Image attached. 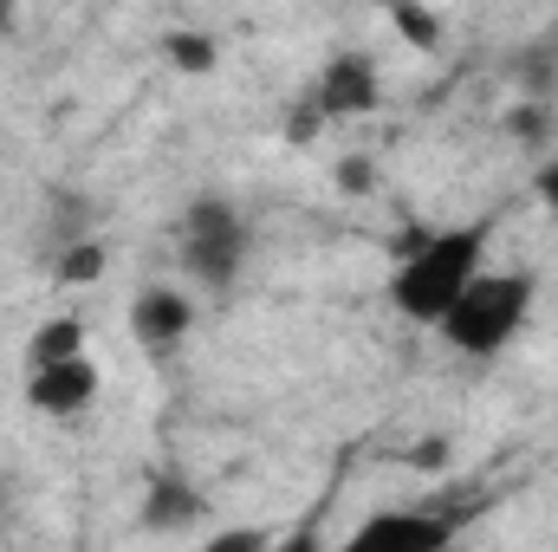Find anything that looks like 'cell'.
I'll use <instances>...</instances> for the list:
<instances>
[{
	"mask_svg": "<svg viewBox=\"0 0 558 552\" xmlns=\"http://www.w3.org/2000/svg\"><path fill=\"white\" fill-rule=\"evenodd\" d=\"M487 248H494V215L416 235V241L397 254V267H390V305H397L410 325H428V332H435V325L454 312V299L487 274Z\"/></svg>",
	"mask_w": 558,
	"mask_h": 552,
	"instance_id": "6da1fadb",
	"label": "cell"
},
{
	"mask_svg": "<svg viewBox=\"0 0 558 552\" xmlns=\"http://www.w3.org/2000/svg\"><path fill=\"white\" fill-rule=\"evenodd\" d=\"M533 299H539V274H526V267H487V274L454 299V312H448L435 332H441L448 351L487 364V358H500V351L526 332Z\"/></svg>",
	"mask_w": 558,
	"mask_h": 552,
	"instance_id": "7a4b0ae2",
	"label": "cell"
},
{
	"mask_svg": "<svg viewBox=\"0 0 558 552\" xmlns=\"http://www.w3.org/2000/svg\"><path fill=\"white\" fill-rule=\"evenodd\" d=\"M247 254H254V228H247V215L228 195H195L175 215V261H182V274L195 286L228 292L241 279V267H247Z\"/></svg>",
	"mask_w": 558,
	"mask_h": 552,
	"instance_id": "3957f363",
	"label": "cell"
},
{
	"mask_svg": "<svg viewBox=\"0 0 558 552\" xmlns=\"http://www.w3.org/2000/svg\"><path fill=\"white\" fill-rule=\"evenodd\" d=\"M474 514H481V494H435L416 507H377L344 533L338 552H448Z\"/></svg>",
	"mask_w": 558,
	"mask_h": 552,
	"instance_id": "277c9868",
	"label": "cell"
},
{
	"mask_svg": "<svg viewBox=\"0 0 558 552\" xmlns=\"http://www.w3.org/2000/svg\"><path fill=\"white\" fill-rule=\"evenodd\" d=\"M305 111L292 118V137H312L318 124H344V118H371L384 105V72L371 52H331L325 72L312 79V92L299 98Z\"/></svg>",
	"mask_w": 558,
	"mask_h": 552,
	"instance_id": "5b68a950",
	"label": "cell"
},
{
	"mask_svg": "<svg viewBox=\"0 0 558 552\" xmlns=\"http://www.w3.org/2000/svg\"><path fill=\"white\" fill-rule=\"evenodd\" d=\"M26 404L39 416H52V422H72V416H85L98 404V391H105V377H98V364H92V351L85 358H65V364H39V371H26Z\"/></svg>",
	"mask_w": 558,
	"mask_h": 552,
	"instance_id": "8992f818",
	"label": "cell"
},
{
	"mask_svg": "<svg viewBox=\"0 0 558 552\" xmlns=\"http://www.w3.org/2000/svg\"><path fill=\"white\" fill-rule=\"evenodd\" d=\"M131 332H137V345L149 358H175L195 332V299L175 292V286H143L131 299Z\"/></svg>",
	"mask_w": 558,
	"mask_h": 552,
	"instance_id": "52a82bcc",
	"label": "cell"
},
{
	"mask_svg": "<svg viewBox=\"0 0 558 552\" xmlns=\"http://www.w3.org/2000/svg\"><path fill=\"white\" fill-rule=\"evenodd\" d=\"M65 358H85V319H78V312H52V319L33 325V338H26V371L65 364Z\"/></svg>",
	"mask_w": 558,
	"mask_h": 552,
	"instance_id": "ba28073f",
	"label": "cell"
},
{
	"mask_svg": "<svg viewBox=\"0 0 558 552\" xmlns=\"http://www.w3.org/2000/svg\"><path fill=\"white\" fill-rule=\"evenodd\" d=\"M189 520H202V494L182 475H156V488L143 501V527L149 533H169V527H189Z\"/></svg>",
	"mask_w": 558,
	"mask_h": 552,
	"instance_id": "9c48e42d",
	"label": "cell"
},
{
	"mask_svg": "<svg viewBox=\"0 0 558 552\" xmlns=\"http://www.w3.org/2000/svg\"><path fill=\"white\" fill-rule=\"evenodd\" d=\"M169 59H175L182 72H208V65H215V46H208L202 33H169Z\"/></svg>",
	"mask_w": 558,
	"mask_h": 552,
	"instance_id": "30bf717a",
	"label": "cell"
},
{
	"mask_svg": "<svg viewBox=\"0 0 558 552\" xmlns=\"http://www.w3.org/2000/svg\"><path fill=\"white\" fill-rule=\"evenodd\" d=\"M267 552H325V527H318V514H305L292 533H274V547Z\"/></svg>",
	"mask_w": 558,
	"mask_h": 552,
	"instance_id": "8fae6325",
	"label": "cell"
},
{
	"mask_svg": "<svg viewBox=\"0 0 558 552\" xmlns=\"http://www.w3.org/2000/svg\"><path fill=\"white\" fill-rule=\"evenodd\" d=\"M274 547V533H260V527H228V533H215L202 552H267Z\"/></svg>",
	"mask_w": 558,
	"mask_h": 552,
	"instance_id": "7c38bea8",
	"label": "cell"
},
{
	"mask_svg": "<svg viewBox=\"0 0 558 552\" xmlns=\"http://www.w3.org/2000/svg\"><path fill=\"white\" fill-rule=\"evenodd\" d=\"M98 274H105V254H98L92 241H85V248H65V261H59V279H65V286H72V279H98Z\"/></svg>",
	"mask_w": 558,
	"mask_h": 552,
	"instance_id": "4fadbf2b",
	"label": "cell"
},
{
	"mask_svg": "<svg viewBox=\"0 0 558 552\" xmlns=\"http://www.w3.org/2000/svg\"><path fill=\"white\" fill-rule=\"evenodd\" d=\"M397 26H403V33L416 39L422 52H428V46L441 39V20H435V13H410V7H397Z\"/></svg>",
	"mask_w": 558,
	"mask_h": 552,
	"instance_id": "5bb4252c",
	"label": "cell"
},
{
	"mask_svg": "<svg viewBox=\"0 0 558 552\" xmlns=\"http://www.w3.org/2000/svg\"><path fill=\"white\" fill-rule=\"evenodd\" d=\"M533 195H539V202L558 215V156H546V163H539V176H533Z\"/></svg>",
	"mask_w": 558,
	"mask_h": 552,
	"instance_id": "9a60e30c",
	"label": "cell"
},
{
	"mask_svg": "<svg viewBox=\"0 0 558 552\" xmlns=\"http://www.w3.org/2000/svg\"><path fill=\"white\" fill-rule=\"evenodd\" d=\"M7 26H13V7H0V39H7Z\"/></svg>",
	"mask_w": 558,
	"mask_h": 552,
	"instance_id": "2e32d148",
	"label": "cell"
},
{
	"mask_svg": "<svg viewBox=\"0 0 558 552\" xmlns=\"http://www.w3.org/2000/svg\"><path fill=\"white\" fill-rule=\"evenodd\" d=\"M0 507H7V481H0Z\"/></svg>",
	"mask_w": 558,
	"mask_h": 552,
	"instance_id": "e0dca14e",
	"label": "cell"
}]
</instances>
